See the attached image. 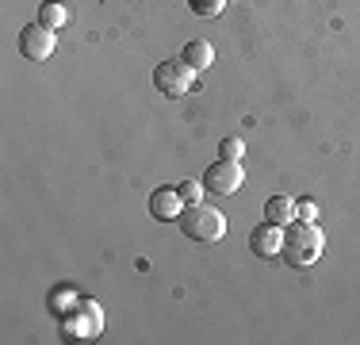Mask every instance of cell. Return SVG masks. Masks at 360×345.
Returning <instances> with one entry per match:
<instances>
[{
    "label": "cell",
    "mask_w": 360,
    "mask_h": 345,
    "mask_svg": "<svg viewBox=\"0 0 360 345\" xmlns=\"http://www.w3.org/2000/svg\"><path fill=\"white\" fill-rule=\"evenodd\" d=\"M322 249H326V234H322L319 222H303V219L288 222L280 257H284L291 269H307V265H314L322 257Z\"/></svg>",
    "instance_id": "1"
},
{
    "label": "cell",
    "mask_w": 360,
    "mask_h": 345,
    "mask_svg": "<svg viewBox=\"0 0 360 345\" xmlns=\"http://www.w3.org/2000/svg\"><path fill=\"white\" fill-rule=\"evenodd\" d=\"M176 222H180V234L188 242H195V246H215L226 234V215L207 203H188Z\"/></svg>",
    "instance_id": "2"
},
{
    "label": "cell",
    "mask_w": 360,
    "mask_h": 345,
    "mask_svg": "<svg viewBox=\"0 0 360 345\" xmlns=\"http://www.w3.org/2000/svg\"><path fill=\"white\" fill-rule=\"evenodd\" d=\"M100 330H104V310H100L96 299H81V303L62 318L65 341H92V338H100Z\"/></svg>",
    "instance_id": "3"
},
{
    "label": "cell",
    "mask_w": 360,
    "mask_h": 345,
    "mask_svg": "<svg viewBox=\"0 0 360 345\" xmlns=\"http://www.w3.org/2000/svg\"><path fill=\"white\" fill-rule=\"evenodd\" d=\"M192 77L195 69L184 58H169V62H158V69H153V89L169 100H180L184 92H192Z\"/></svg>",
    "instance_id": "4"
},
{
    "label": "cell",
    "mask_w": 360,
    "mask_h": 345,
    "mask_svg": "<svg viewBox=\"0 0 360 345\" xmlns=\"http://www.w3.org/2000/svg\"><path fill=\"white\" fill-rule=\"evenodd\" d=\"M54 50H58V31L42 27L39 20L20 31V54L27 62H46V58H54Z\"/></svg>",
    "instance_id": "5"
},
{
    "label": "cell",
    "mask_w": 360,
    "mask_h": 345,
    "mask_svg": "<svg viewBox=\"0 0 360 345\" xmlns=\"http://www.w3.org/2000/svg\"><path fill=\"white\" fill-rule=\"evenodd\" d=\"M242 184H245L242 161L219 158L215 165H207V172H203V188H207V192H215V196H234Z\"/></svg>",
    "instance_id": "6"
},
{
    "label": "cell",
    "mask_w": 360,
    "mask_h": 345,
    "mask_svg": "<svg viewBox=\"0 0 360 345\" xmlns=\"http://www.w3.org/2000/svg\"><path fill=\"white\" fill-rule=\"evenodd\" d=\"M184 207L188 203L180 200V192H176L173 184H161V188H153V192L146 196V211H150L158 222H176Z\"/></svg>",
    "instance_id": "7"
},
{
    "label": "cell",
    "mask_w": 360,
    "mask_h": 345,
    "mask_svg": "<svg viewBox=\"0 0 360 345\" xmlns=\"http://www.w3.org/2000/svg\"><path fill=\"white\" fill-rule=\"evenodd\" d=\"M250 249L257 257H280V249H284V227H276V222H257V227L250 230Z\"/></svg>",
    "instance_id": "8"
},
{
    "label": "cell",
    "mask_w": 360,
    "mask_h": 345,
    "mask_svg": "<svg viewBox=\"0 0 360 345\" xmlns=\"http://www.w3.org/2000/svg\"><path fill=\"white\" fill-rule=\"evenodd\" d=\"M180 58L200 73V69H211V62H215V46H211L207 39H192L184 50H180Z\"/></svg>",
    "instance_id": "9"
},
{
    "label": "cell",
    "mask_w": 360,
    "mask_h": 345,
    "mask_svg": "<svg viewBox=\"0 0 360 345\" xmlns=\"http://www.w3.org/2000/svg\"><path fill=\"white\" fill-rule=\"evenodd\" d=\"M264 219L276 222V227L295 222V200H288V196H269V200H264Z\"/></svg>",
    "instance_id": "10"
},
{
    "label": "cell",
    "mask_w": 360,
    "mask_h": 345,
    "mask_svg": "<svg viewBox=\"0 0 360 345\" xmlns=\"http://www.w3.org/2000/svg\"><path fill=\"white\" fill-rule=\"evenodd\" d=\"M65 20H70V12H65L62 0H42V4H39V23H42V27L58 31V27H65Z\"/></svg>",
    "instance_id": "11"
},
{
    "label": "cell",
    "mask_w": 360,
    "mask_h": 345,
    "mask_svg": "<svg viewBox=\"0 0 360 345\" xmlns=\"http://www.w3.org/2000/svg\"><path fill=\"white\" fill-rule=\"evenodd\" d=\"M176 192L184 203H203V180H180Z\"/></svg>",
    "instance_id": "12"
},
{
    "label": "cell",
    "mask_w": 360,
    "mask_h": 345,
    "mask_svg": "<svg viewBox=\"0 0 360 345\" xmlns=\"http://www.w3.org/2000/svg\"><path fill=\"white\" fill-rule=\"evenodd\" d=\"M219 153H222L226 161H242V158H245V142H242V138H222V142H219Z\"/></svg>",
    "instance_id": "13"
},
{
    "label": "cell",
    "mask_w": 360,
    "mask_h": 345,
    "mask_svg": "<svg viewBox=\"0 0 360 345\" xmlns=\"http://www.w3.org/2000/svg\"><path fill=\"white\" fill-rule=\"evenodd\" d=\"M226 8V0H192V12L195 15H219Z\"/></svg>",
    "instance_id": "14"
},
{
    "label": "cell",
    "mask_w": 360,
    "mask_h": 345,
    "mask_svg": "<svg viewBox=\"0 0 360 345\" xmlns=\"http://www.w3.org/2000/svg\"><path fill=\"white\" fill-rule=\"evenodd\" d=\"M295 219L314 222V219H319V203H314V200H299V203H295Z\"/></svg>",
    "instance_id": "15"
}]
</instances>
